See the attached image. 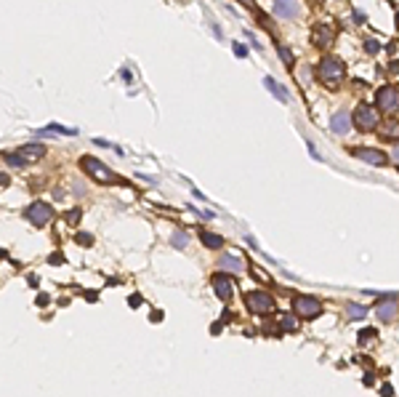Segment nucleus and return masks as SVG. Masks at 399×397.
<instances>
[{
  "label": "nucleus",
  "mask_w": 399,
  "mask_h": 397,
  "mask_svg": "<svg viewBox=\"0 0 399 397\" xmlns=\"http://www.w3.org/2000/svg\"><path fill=\"white\" fill-rule=\"evenodd\" d=\"M351 123L359 128V131H375L381 126V115H378V107H370V104H357L354 115H351Z\"/></svg>",
  "instance_id": "nucleus-1"
},
{
  "label": "nucleus",
  "mask_w": 399,
  "mask_h": 397,
  "mask_svg": "<svg viewBox=\"0 0 399 397\" xmlns=\"http://www.w3.org/2000/svg\"><path fill=\"white\" fill-rule=\"evenodd\" d=\"M245 307L250 309L253 315H269L274 312V296L266 293V291H248L245 293Z\"/></svg>",
  "instance_id": "nucleus-2"
},
{
  "label": "nucleus",
  "mask_w": 399,
  "mask_h": 397,
  "mask_svg": "<svg viewBox=\"0 0 399 397\" xmlns=\"http://www.w3.org/2000/svg\"><path fill=\"white\" fill-rule=\"evenodd\" d=\"M317 77L322 83H327V85H335L343 77V64H341V59H335V56H322L319 59V64H317Z\"/></svg>",
  "instance_id": "nucleus-3"
},
{
  "label": "nucleus",
  "mask_w": 399,
  "mask_h": 397,
  "mask_svg": "<svg viewBox=\"0 0 399 397\" xmlns=\"http://www.w3.org/2000/svg\"><path fill=\"white\" fill-rule=\"evenodd\" d=\"M80 166H83V171H86L88 176H94L96 182H101V184H114V182H117V176H114L112 171L106 168L101 160H96V158H88V155H86V158L80 160Z\"/></svg>",
  "instance_id": "nucleus-4"
},
{
  "label": "nucleus",
  "mask_w": 399,
  "mask_h": 397,
  "mask_svg": "<svg viewBox=\"0 0 399 397\" xmlns=\"http://www.w3.org/2000/svg\"><path fill=\"white\" fill-rule=\"evenodd\" d=\"M293 309L298 317H306V320H314L319 312H322V304L314 296H306V293H298L293 296Z\"/></svg>",
  "instance_id": "nucleus-5"
},
{
  "label": "nucleus",
  "mask_w": 399,
  "mask_h": 397,
  "mask_svg": "<svg viewBox=\"0 0 399 397\" xmlns=\"http://www.w3.org/2000/svg\"><path fill=\"white\" fill-rule=\"evenodd\" d=\"M375 107L383 110V112L399 110V91L391 88V85H383V88H378V93H375Z\"/></svg>",
  "instance_id": "nucleus-6"
},
{
  "label": "nucleus",
  "mask_w": 399,
  "mask_h": 397,
  "mask_svg": "<svg viewBox=\"0 0 399 397\" xmlns=\"http://www.w3.org/2000/svg\"><path fill=\"white\" fill-rule=\"evenodd\" d=\"M24 216H27V221H32L35 227H43V224H48L51 219H53V208L48 205V203H32V205H27V211H24Z\"/></svg>",
  "instance_id": "nucleus-7"
},
{
  "label": "nucleus",
  "mask_w": 399,
  "mask_h": 397,
  "mask_svg": "<svg viewBox=\"0 0 399 397\" xmlns=\"http://www.w3.org/2000/svg\"><path fill=\"white\" fill-rule=\"evenodd\" d=\"M272 13L280 19H298L301 16V3L298 0H272Z\"/></svg>",
  "instance_id": "nucleus-8"
},
{
  "label": "nucleus",
  "mask_w": 399,
  "mask_h": 397,
  "mask_svg": "<svg viewBox=\"0 0 399 397\" xmlns=\"http://www.w3.org/2000/svg\"><path fill=\"white\" fill-rule=\"evenodd\" d=\"M210 283H213V291H216V296H218L221 301H229V299H232L234 283H232V277H229L226 272H216V275L210 277Z\"/></svg>",
  "instance_id": "nucleus-9"
},
{
  "label": "nucleus",
  "mask_w": 399,
  "mask_h": 397,
  "mask_svg": "<svg viewBox=\"0 0 399 397\" xmlns=\"http://www.w3.org/2000/svg\"><path fill=\"white\" fill-rule=\"evenodd\" d=\"M351 155L359 158V160H365V163H370V166H386L389 163L386 155H383L381 150H375V147H354Z\"/></svg>",
  "instance_id": "nucleus-10"
},
{
  "label": "nucleus",
  "mask_w": 399,
  "mask_h": 397,
  "mask_svg": "<svg viewBox=\"0 0 399 397\" xmlns=\"http://www.w3.org/2000/svg\"><path fill=\"white\" fill-rule=\"evenodd\" d=\"M375 312H378V320H381V323H391V320L397 317L399 307H397L394 299H381L378 307H375Z\"/></svg>",
  "instance_id": "nucleus-11"
},
{
  "label": "nucleus",
  "mask_w": 399,
  "mask_h": 397,
  "mask_svg": "<svg viewBox=\"0 0 399 397\" xmlns=\"http://www.w3.org/2000/svg\"><path fill=\"white\" fill-rule=\"evenodd\" d=\"M330 40H333V29L330 27H314V32H311V43L314 45H319V48H327L330 45Z\"/></svg>",
  "instance_id": "nucleus-12"
},
{
  "label": "nucleus",
  "mask_w": 399,
  "mask_h": 397,
  "mask_svg": "<svg viewBox=\"0 0 399 397\" xmlns=\"http://www.w3.org/2000/svg\"><path fill=\"white\" fill-rule=\"evenodd\" d=\"M330 128H333L335 131V134H349V128H351V118H349V115L346 112H335L333 115V120H330Z\"/></svg>",
  "instance_id": "nucleus-13"
},
{
  "label": "nucleus",
  "mask_w": 399,
  "mask_h": 397,
  "mask_svg": "<svg viewBox=\"0 0 399 397\" xmlns=\"http://www.w3.org/2000/svg\"><path fill=\"white\" fill-rule=\"evenodd\" d=\"M264 85H266V88H269V91L274 93V99H280V102H282V104H288V102H290V96H288V91H285V88H282V85H280L277 80H274V77H272V75H266V77H264Z\"/></svg>",
  "instance_id": "nucleus-14"
},
{
  "label": "nucleus",
  "mask_w": 399,
  "mask_h": 397,
  "mask_svg": "<svg viewBox=\"0 0 399 397\" xmlns=\"http://www.w3.org/2000/svg\"><path fill=\"white\" fill-rule=\"evenodd\" d=\"M45 134H61V136H75L78 128H67V126H59V123H48L45 128L35 131V136H45Z\"/></svg>",
  "instance_id": "nucleus-15"
},
{
  "label": "nucleus",
  "mask_w": 399,
  "mask_h": 397,
  "mask_svg": "<svg viewBox=\"0 0 399 397\" xmlns=\"http://www.w3.org/2000/svg\"><path fill=\"white\" fill-rule=\"evenodd\" d=\"M19 155L24 160H40L45 155V147L43 144H24V147H19Z\"/></svg>",
  "instance_id": "nucleus-16"
},
{
  "label": "nucleus",
  "mask_w": 399,
  "mask_h": 397,
  "mask_svg": "<svg viewBox=\"0 0 399 397\" xmlns=\"http://www.w3.org/2000/svg\"><path fill=\"white\" fill-rule=\"evenodd\" d=\"M200 240H202V245H205V248H213V251H218V248L224 245V237L216 235V232H208V229L200 232Z\"/></svg>",
  "instance_id": "nucleus-17"
},
{
  "label": "nucleus",
  "mask_w": 399,
  "mask_h": 397,
  "mask_svg": "<svg viewBox=\"0 0 399 397\" xmlns=\"http://www.w3.org/2000/svg\"><path fill=\"white\" fill-rule=\"evenodd\" d=\"M221 267H224L226 272H237V275H240V272H245V264H242V259L240 256H221Z\"/></svg>",
  "instance_id": "nucleus-18"
},
{
  "label": "nucleus",
  "mask_w": 399,
  "mask_h": 397,
  "mask_svg": "<svg viewBox=\"0 0 399 397\" xmlns=\"http://www.w3.org/2000/svg\"><path fill=\"white\" fill-rule=\"evenodd\" d=\"M381 136L389 142H399V120H389L386 126H381Z\"/></svg>",
  "instance_id": "nucleus-19"
},
{
  "label": "nucleus",
  "mask_w": 399,
  "mask_h": 397,
  "mask_svg": "<svg viewBox=\"0 0 399 397\" xmlns=\"http://www.w3.org/2000/svg\"><path fill=\"white\" fill-rule=\"evenodd\" d=\"M187 243H189V235H187V232H173V235H171V245L173 248H179V251H184V248H187Z\"/></svg>",
  "instance_id": "nucleus-20"
},
{
  "label": "nucleus",
  "mask_w": 399,
  "mask_h": 397,
  "mask_svg": "<svg viewBox=\"0 0 399 397\" xmlns=\"http://www.w3.org/2000/svg\"><path fill=\"white\" fill-rule=\"evenodd\" d=\"M346 312H349L351 320H357V317H365V315H367V309H365L362 304H349V307H346Z\"/></svg>",
  "instance_id": "nucleus-21"
},
{
  "label": "nucleus",
  "mask_w": 399,
  "mask_h": 397,
  "mask_svg": "<svg viewBox=\"0 0 399 397\" xmlns=\"http://www.w3.org/2000/svg\"><path fill=\"white\" fill-rule=\"evenodd\" d=\"M5 160H8V166H13V168H21V166H24V158H21V155L19 152H13V155H5Z\"/></svg>",
  "instance_id": "nucleus-22"
},
{
  "label": "nucleus",
  "mask_w": 399,
  "mask_h": 397,
  "mask_svg": "<svg viewBox=\"0 0 399 397\" xmlns=\"http://www.w3.org/2000/svg\"><path fill=\"white\" fill-rule=\"evenodd\" d=\"M277 53L282 56V61H285V64H288L290 69H293V56H290V51L285 48V45H277Z\"/></svg>",
  "instance_id": "nucleus-23"
},
{
  "label": "nucleus",
  "mask_w": 399,
  "mask_h": 397,
  "mask_svg": "<svg viewBox=\"0 0 399 397\" xmlns=\"http://www.w3.org/2000/svg\"><path fill=\"white\" fill-rule=\"evenodd\" d=\"M280 328H282V331H296V328H298V323H296V320H293V317H290V315H288V317H282V323H280Z\"/></svg>",
  "instance_id": "nucleus-24"
},
{
  "label": "nucleus",
  "mask_w": 399,
  "mask_h": 397,
  "mask_svg": "<svg viewBox=\"0 0 399 397\" xmlns=\"http://www.w3.org/2000/svg\"><path fill=\"white\" fill-rule=\"evenodd\" d=\"M64 219H67V224H78V221H80V208H72V211H67Z\"/></svg>",
  "instance_id": "nucleus-25"
},
{
  "label": "nucleus",
  "mask_w": 399,
  "mask_h": 397,
  "mask_svg": "<svg viewBox=\"0 0 399 397\" xmlns=\"http://www.w3.org/2000/svg\"><path fill=\"white\" fill-rule=\"evenodd\" d=\"M75 240H78V243L80 245H94V235H88V232H78V237H75Z\"/></svg>",
  "instance_id": "nucleus-26"
},
{
  "label": "nucleus",
  "mask_w": 399,
  "mask_h": 397,
  "mask_svg": "<svg viewBox=\"0 0 399 397\" xmlns=\"http://www.w3.org/2000/svg\"><path fill=\"white\" fill-rule=\"evenodd\" d=\"M365 51H367V53H378V51H381V43H378V40H365Z\"/></svg>",
  "instance_id": "nucleus-27"
},
{
  "label": "nucleus",
  "mask_w": 399,
  "mask_h": 397,
  "mask_svg": "<svg viewBox=\"0 0 399 397\" xmlns=\"http://www.w3.org/2000/svg\"><path fill=\"white\" fill-rule=\"evenodd\" d=\"M234 53H237V56L242 59V56H248V48H245L242 43H234Z\"/></svg>",
  "instance_id": "nucleus-28"
},
{
  "label": "nucleus",
  "mask_w": 399,
  "mask_h": 397,
  "mask_svg": "<svg viewBox=\"0 0 399 397\" xmlns=\"http://www.w3.org/2000/svg\"><path fill=\"white\" fill-rule=\"evenodd\" d=\"M306 147H309V152H311V158H314V160H322V158H319V152H317V147H314L311 142H306Z\"/></svg>",
  "instance_id": "nucleus-29"
},
{
  "label": "nucleus",
  "mask_w": 399,
  "mask_h": 397,
  "mask_svg": "<svg viewBox=\"0 0 399 397\" xmlns=\"http://www.w3.org/2000/svg\"><path fill=\"white\" fill-rule=\"evenodd\" d=\"M381 395H383V397H391V395H394V389H391L389 384H383V387H381Z\"/></svg>",
  "instance_id": "nucleus-30"
},
{
  "label": "nucleus",
  "mask_w": 399,
  "mask_h": 397,
  "mask_svg": "<svg viewBox=\"0 0 399 397\" xmlns=\"http://www.w3.org/2000/svg\"><path fill=\"white\" fill-rule=\"evenodd\" d=\"M61 261H64V256H61V253H53V256H51V264H61Z\"/></svg>",
  "instance_id": "nucleus-31"
},
{
  "label": "nucleus",
  "mask_w": 399,
  "mask_h": 397,
  "mask_svg": "<svg viewBox=\"0 0 399 397\" xmlns=\"http://www.w3.org/2000/svg\"><path fill=\"white\" fill-rule=\"evenodd\" d=\"M0 187H8V176L5 174H0Z\"/></svg>",
  "instance_id": "nucleus-32"
},
{
  "label": "nucleus",
  "mask_w": 399,
  "mask_h": 397,
  "mask_svg": "<svg viewBox=\"0 0 399 397\" xmlns=\"http://www.w3.org/2000/svg\"><path fill=\"white\" fill-rule=\"evenodd\" d=\"M394 160H397V166H399V147L394 150Z\"/></svg>",
  "instance_id": "nucleus-33"
},
{
  "label": "nucleus",
  "mask_w": 399,
  "mask_h": 397,
  "mask_svg": "<svg viewBox=\"0 0 399 397\" xmlns=\"http://www.w3.org/2000/svg\"><path fill=\"white\" fill-rule=\"evenodd\" d=\"M397 24H399V13H397Z\"/></svg>",
  "instance_id": "nucleus-34"
}]
</instances>
